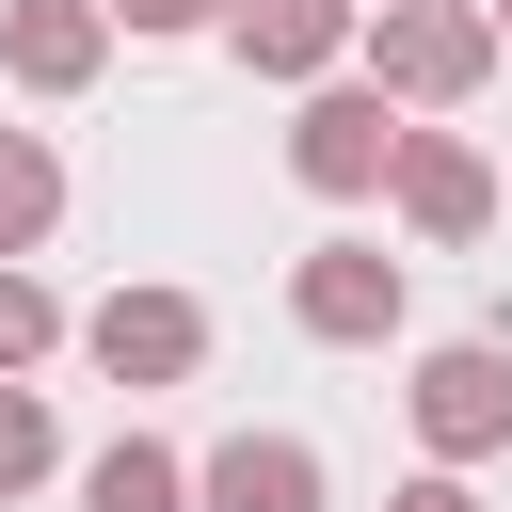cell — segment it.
<instances>
[{
  "label": "cell",
  "instance_id": "obj_1",
  "mask_svg": "<svg viewBox=\"0 0 512 512\" xmlns=\"http://www.w3.org/2000/svg\"><path fill=\"white\" fill-rule=\"evenodd\" d=\"M512 48H496V0H368V80L400 96V112H448V96H480Z\"/></svg>",
  "mask_w": 512,
  "mask_h": 512
},
{
  "label": "cell",
  "instance_id": "obj_2",
  "mask_svg": "<svg viewBox=\"0 0 512 512\" xmlns=\"http://www.w3.org/2000/svg\"><path fill=\"white\" fill-rule=\"evenodd\" d=\"M400 304H416V288H400L384 240H304V256H288V320H304L320 352H384Z\"/></svg>",
  "mask_w": 512,
  "mask_h": 512
},
{
  "label": "cell",
  "instance_id": "obj_3",
  "mask_svg": "<svg viewBox=\"0 0 512 512\" xmlns=\"http://www.w3.org/2000/svg\"><path fill=\"white\" fill-rule=\"evenodd\" d=\"M400 400H416V448H432V464H496V448H512V352H496V336L416 352Z\"/></svg>",
  "mask_w": 512,
  "mask_h": 512
},
{
  "label": "cell",
  "instance_id": "obj_4",
  "mask_svg": "<svg viewBox=\"0 0 512 512\" xmlns=\"http://www.w3.org/2000/svg\"><path fill=\"white\" fill-rule=\"evenodd\" d=\"M384 160H400V96L384 80H320L288 112V176L304 192H384Z\"/></svg>",
  "mask_w": 512,
  "mask_h": 512
},
{
  "label": "cell",
  "instance_id": "obj_5",
  "mask_svg": "<svg viewBox=\"0 0 512 512\" xmlns=\"http://www.w3.org/2000/svg\"><path fill=\"white\" fill-rule=\"evenodd\" d=\"M80 352H96L112 384H192V368H208V304H192V288H112V304L80 320Z\"/></svg>",
  "mask_w": 512,
  "mask_h": 512
},
{
  "label": "cell",
  "instance_id": "obj_6",
  "mask_svg": "<svg viewBox=\"0 0 512 512\" xmlns=\"http://www.w3.org/2000/svg\"><path fill=\"white\" fill-rule=\"evenodd\" d=\"M384 192H400V224H416V240H480V224H496V160H480V144H448V128H400Z\"/></svg>",
  "mask_w": 512,
  "mask_h": 512
},
{
  "label": "cell",
  "instance_id": "obj_7",
  "mask_svg": "<svg viewBox=\"0 0 512 512\" xmlns=\"http://www.w3.org/2000/svg\"><path fill=\"white\" fill-rule=\"evenodd\" d=\"M0 64L16 96H80L112 64V0H0Z\"/></svg>",
  "mask_w": 512,
  "mask_h": 512
},
{
  "label": "cell",
  "instance_id": "obj_8",
  "mask_svg": "<svg viewBox=\"0 0 512 512\" xmlns=\"http://www.w3.org/2000/svg\"><path fill=\"white\" fill-rule=\"evenodd\" d=\"M192 512H320V448L304 432H224L192 464Z\"/></svg>",
  "mask_w": 512,
  "mask_h": 512
},
{
  "label": "cell",
  "instance_id": "obj_9",
  "mask_svg": "<svg viewBox=\"0 0 512 512\" xmlns=\"http://www.w3.org/2000/svg\"><path fill=\"white\" fill-rule=\"evenodd\" d=\"M224 32H240L256 80H320V64L368 32V0H224Z\"/></svg>",
  "mask_w": 512,
  "mask_h": 512
},
{
  "label": "cell",
  "instance_id": "obj_10",
  "mask_svg": "<svg viewBox=\"0 0 512 512\" xmlns=\"http://www.w3.org/2000/svg\"><path fill=\"white\" fill-rule=\"evenodd\" d=\"M80 512H192V464H176L160 432H112V448L80 464Z\"/></svg>",
  "mask_w": 512,
  "mask_h": 512
},
{
  "label": "cell",
  "instance_id": "obj_11",
  "mask_svg": "<svg viewBox=\"0 0 512 512\" xmlns=\"http://www.w3.org/2000/svg\"><path fill=\"white\" fill-rule=\"evenodd\" d=\"M48 224H64V160H48L32 128H0V256H32Z\"/></svg>",
  "mask_w": 512,
  "mask_h": 512
},
{
  "label": "cell",
  "instance_id": "obj_12",
  "mask_svg": "<svg viewBox=\"0 0 512 512\" xmlns=\"http://www.w3.org/2000/svg\"><path fill=\"white\" fill-rule=\"evenodd\" d=\"M48 464H64V432H48V400H32L16 368H0V496H32Z\"/></svg>",
  "mask_w": 512,
  "mask_h": 512
},
{
  "label": "cell",
  "instance_id": "obj_13",
  "mask_svg": "<svg viewBox=\"0 0 512 512\" xmlns=\"http://www.w3.org/2000/svg\"><path fill=\"white\" fill-rule=\"evenodd\" d=\"M48 336H64V304H48V288H32V272H16V256H0V368H32V352H48Z\"/></svg>",
  "mask_w": 512,
  "mask_h": 512
},
{
  "label": "cell",
  "instance_id": "obj_14",
  "mask_svg": "<svg viewBox=\"0 0 512 512\" xmlns=\"http://www.w3.org/2000/svg\"><path fill=\"white\" fill-rule=\"evenodd\" d=\"M128 32H224V0H112Z\"/></svg>",
  "mask_w": 512,
  "mask_h": 512
},
{
  "label": "cell",
  "instance_id": "obj_15",
  "mask_svg": "<svg viewBox=\"0 0 512 512\" xmlns=\"http://www.w3.org/2000/svg\"><path fill=\"white\" fill-rule=\"evenodd\" d=\"M384 512H480V496H464V480H448V464H432V480H400V496H384Z\"/></svg>",
  "mask_w": 512,
  "mask_h": 512
},
{
  "label": "cell",
  "instance_id": "obj_16",
  "mask_svg": "<svg viewBox=\"0 0 512 512\" xmlns=\"http://www.w3.org/2000/svg\"><path fill=\"white\" fill-rule=\"evenodd\" d=\"M496 48H512V0H496Z\"/></svg>",
  "mask_w": 512,
  "mask_h": 512
}]
</instances>
